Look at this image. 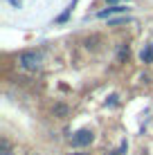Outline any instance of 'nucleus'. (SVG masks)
<instances>
[{
  "label": "nucleus",
  "instance_id": "6",
  "mask_svg": "<svg viewBox=\"0 0 153 155\" xmlns=\"http://www.w3.org/2000/svg\"><path fill=\"white\" fill-rule=\"evenodd\" d=\"M0 155H12V148H9V142L7 140L0 142Z\"/></svg>",
  "mask_w": 153,
  "mask_h": 155
},
{
  "label": "nucleus",
  "instance_id": "5",
  "mask_svg": "<svg viewBox=\"0 0 153 155\" xmlns=\"http://www.w3.org/2000/svg\"><path fill=\"white\" fill-rule=\"evenodd\" d=\"M75 5H77V0H72V2L68 5V9H65V12H63L56 20H59V23H65V20H68V16H70V14H72V9H75Z\"/></svg>",
  "mask_w": 153,
  "mask_h": 155
},
{
  "label": "nucleus",
  "instance_id": "1",
  "mask_svg": "<svg viewBox=\"0 0 153 155\" xmlns=\"http://www.w3.org/2000/svg\"><path fill=\"white\" fill-rule=\"evenodd\" d=\"M18 63L25 70H38L41 68V54H36V52H23L18 56Z\"/></svg>",
  "mask_w": 153,
  "mask_h": 155
},
{
  "label": "nucleus",
  "instance_id": "4",
  "mask_svg": "<svg viewBox=\"0 0 153 155\" xmlns=\"http://www.w3.org/2000/svg\"><path fill=\"white\" fill-rule=\"evenodd\" d=\"M140 58H142V61H144V63H151V61H153V45H146L144 50H142Z\"/></svg>",
  "mask_w": 153,
  "mask_h": 155
},
{
  "label": "nucleus",
  "instance_id": "2",
  "mask_svg": "<svg viewBox=\"0 0 153 155\" xmlns=\"http://www.w3.org/2000/svg\"><path fill=\"white\" fill-rule=\"evenodd\" d=\"M92 142V133L90 130H79L75 137H72V144L75 146H86V144Z\"/></svg>",
  "mask_w": 153,
  "mask_h": 155
},
{
  "label": "nucleus",
  "instance_id": "7",
  "mask_svg": "<svg viewBox=\"0 0 153 155\" xmlns=\"http://www.w3.org/2000/svg\"><path fill=\"white\" fill-rule=\"evenodd\" d=\"M9 2H12L14 7H20V2H18V0H9Z\"/></svg>",
  "mask_w": 153,
  "mask_h": 155
},
{
  "label": "nucleus",
  "instance_id": "9",
  "mask_svg": "<svg viewBox=\"0 0 153 155\" xmlns=\"http://www.w3.org/2000/svg\"><path fill=\"white\" fill-rule=\"evenodd\" d=\"M75 155H81V153H75Z\"/></svg>",
  "mask_w": 153,
  "mask_h": 155
},
{
  "label": "nucleus",
  "instance_id": "3",
  "mask_svg": "<svg viewBox=\"0 0 153 155\" xmlns=\"http://www.w3.org/2000/svg\"><path fill=\"white\" fill-rule=\"evenodd\" d=\"M122 12H126L124 7H108V9H104V12H99L97 16H99V18H108V16H113V14H122Z\"/></svg>",
  "mask_w": 153,
  "mask_h": 155
},
{
  "label": "nucleus",
  "instance_id": "8",
  "mask_svg": "<svg viewBox=\"0 0 153 155\" xmlns=\"http://www.w3.org/2000/svg\"><path fill=\"white\" fill-rule=\"evenodd\" d=\"M108 2H115V0H108Z\"/></svg>",
  "mask_w": 153,
  "mask_h": 155
}]
</instances>
